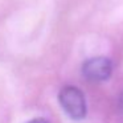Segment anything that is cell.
<instances>
[{"instance_id": "cell-3", "label": "cell", "mask_w": 123, "mask_h": 123, "mask_svg": "<svg viewBox=\"0 0 123 123\" xmlns=\"http://www.w3.org/2000/svg\"><path fill=\"white\" fill-rule=\"evenodd\" d=\"M28 123H49V122L45 119V118H35V119L29 120Z\"/></svg>"}, {"instance_id": "cell-2", "label": "cell", "mask_w": 123, "mask_h": 123, "mask_svg": "<svg viewBox=\"0 0 123 123\" xmlns=\"http://www.w3.org/2000/svg\"><path fill=\"white\" fill-rule=\"evenodd\" d=\"M112 62L107 57H93L83 62L82 74L91 82H102L111 77Z\"/></svg>"}, {"instance_id": "cell-4", "label": "cell", "mask_w": 123, "mask_h": 123, "mask_svg": "<svg viewBox=\"0 0 123 123\" xmlns=\"http://www.w3.org/2000/svg\"><path fill=\"white\" fill-rule=\"evenodd\" d=\"M119 106H120V109L123 110V93L120 94V97H119Z\"/></svg>"}, {"instance_id": "cell-1", "label": "cell", "mask_w": 123, "mask_h": 123, "mask_svg": "<svg viewBox=\"0 0 123 123\" xmlns=\"http://www.w3.org/2000/svg\"><path fill=\"white\" fill-rule=\"evenodd\" d=\"M58 101L60 105L62 106L64 111L74 120H81L86 117V101L82 90L77 86H65L61 89L58 94Z\"/></svg>"}]
</instances>
